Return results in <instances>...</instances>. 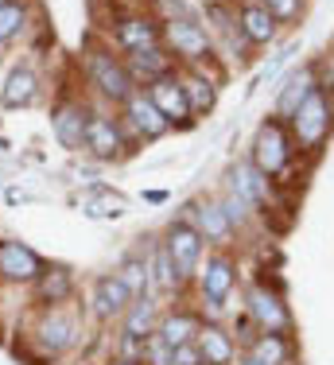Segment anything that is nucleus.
I'll return each mask as SVG.
<instances>
[{"mask_svg":"<svg viewBox=\"0 0 334 365\" xmlns=\"http://www.w3.org/2000/svg\"><path fill=\"white\" fill-rule=\"evenodd\" d=\"M121 284L128 288V295L133 299H144V292H148V284H152V272H148V264H144V257H128L125 264H121Z\"/></svg>","mask_w":334,"mask_h":365,"instance_id":"nucleus-22","label":"nucleus"},{"mask_svg":"<svg viewBox=\"0 0 334 365\" xmlns=\"http://www.w3.org/2000/svg\"><path fill=\"white\" fill-rule=\"evenodd\" d=\"M292 125H295V136H300L303 148L323 144V136L330 133V106H327V90H323V86H311L303 106L292 113Z\"/></svg>","mask_w":334,"mask_h":365,"instance_id":"nucleus-1","label":"nucleus"},{"mask_svg":"<svg viewBox=\"0 0 334 365\" xmlns=\"http://www.w3.org/2000/svg\"><path fill=\"white\" fill-rule=\"evenodd\" d=\"M39 334H43V346H47L51 354H59V350H66V346L74 342V323L63 319V315H51Z\"/></svg>","mask_w":334,"mask_h":365,"instance_id":"nucleus-23","label":"nucleus"},{"mask_svg":"<svg viewBox=\"0 0 334 365\" xmlns=\"http://www.w3.org/2000/svg\"><path fill=\"white\" fill-rule=\"evenodd\" d=\"M233 288V264L226 257H210L206 268H202V295L210 299V307H222V299Z\"/></svg>","mask_w":334,"mask_h":365,"instance_id":"nucleus-10","label":"nucleus"},{"mask_svg":"<svg viewBox=\"0 0 334 365\" xmlns=\"http://www.w3.org/2000/svg\"><path fill=\"white\" fill-rule=\"evenodd\" d=\"M303 0H265V8L272 12V20H295Z\"/></svg>","mask_w":334,"mask_h":365,"instance_id":"nucleus-34","label":"nucleus"},{"mask_svg":"<svg viewBox=\"0 0 334 365\" xmlns=\"http://www.w3.org/2000/svg\"><path fill=\"white\" fill-rule=\"evenodd\" d=\"M167 43H171L175 55H183V58H206L210 55L206 31H202L198 24H191V20H171L167 24Z\"/></svg>","mask_w":334,"mask_h":365,"instance_id":"nucleus-8","label":"nucleus"},{"mask_svg":"<svg viewBox=\"0 0 334 365\" xmlns=\"http://www.w3.org/2000/svg\"><path fill=\"white\" fill-rule=\"evenodd\" d=\"M35 98H39V78H35L28 66H16V71L8 74L4 90H0V101H4L8 109H28Z\"/></svg>","mask_w":334,"mask_h":365,"instance_id":"nucleus-12","label":"nucleus"},{"mask_svg":"<svg viewBox=\"0 0 334 365\" xmlns=\"http://www.w3.org/2000/svg\"><path fill=\"white\" fill-rule=\"evenodd\" d=\"M156 24L144 20V16H125V20L117 24V43L133 55V51H144V47H156Z\"/></svg>","mask_w":334,"mask_h":365,"instance_id":"nucleus-14","label":"nucleus"},{"mask_svg":"<svg viewBox=\"0 0 334 365\" xmlns=\"http://www.w3.org/2000/svg\"><path fill=\"white\" fill-rule=\"evenodd\" d=\"M195 334H198V323L191 315H171V319H163V327H160V338L171 346V350L175 346H187Z\"/></svg>","mask_w":334,"mask_h":365,"instance_id":"nucleus-24","label":"nucleus"},{"mask_svg":"<svg viewBox=\"0 0 334 365\" xmlns=\"http://www.w3.org/2000/svg\"><path fill=\"white\" fill-rule=\"evenodd\" d=\"M0 276L8 280H35L43 276V260L20 241H0Z\"/></svg>","mask_w":334,"mask_h":365,"instance_id":"nucleus-6","label":"nucleus"},{"mask_svg":"<svg viewBox=\"0 0 334 365\" xmlns=\"http://www.w3.org/2000/svg\"><path fill=\"white\" fill-rule=\"evenodd\" d=\"M241 36L249 43H268L276 36V20L265 4H245L241 8Z\"/></svg>","mask_w":334,"mask_h":365,"instance_id":"nucleus-17","label":"nucleus"},{"mask_svg":"<svg viewBox=\"0 0 334 365\" xmlns=\"http://www.w3.org/2000/svg\"><path fill=\"white\" fill-rule=\"evenodd\" d=\"M249 311H253V319H257L265 330H280L288 323V315H284V307H280V299L272 295L268 288H253L249 292Z\"/></svg>","mask_w":334,"mask_h":365,"instance_id":"nucleus-16","label":"nucleus"},{"mask_svg":"<svg viewBox=\"0 0 334 365\" xmlns=\"http://www.w3.org/2000/svg\"><path fill=\"white\" fill-rule=\"evenodd\" d=\"M167 66H171V58H167L160 47H144V51H133V63H128V74H136V78H148V82H156V78H163V74H167Z\"/></svg>","mask_w":334,"mask_h":365,"instance_id":"nucleus-19","label":"nucleus"},{"mask_svg":"<svg viewBox=\"0 0 334 365\" xmlns=\"http://www.w3.org/2000/svg\"><path fill=\"white\" fill-rule=\"evenodd\" d=\"M117 365H133V361H117Z\"/></svg>","mask_w":334,"mask_h":365,"instance_id":"nucleus-37","label":"nucleus"},{"mask_svg":"<svg viewBox=\"0 0 334 365\" xmlns=\"http://www.w3.org/2000/svg\"><path fill=\"white\" fill-rule=\"evenodd\" d=\"M24 20H28V8L16 4V0H0V43H8L12 36H20Z\"/></svg>","mask_w":334,"mask_h":365,"instance_id":"nucleus-27","label":"nucleus"},{"mask_svg":"<svg viewBox=\"0 0 334 365\" xmlns=\"http://www.w3.org/2000/svg\"><path fill=\"white\" fill-rule=\"evenodd\" d=\"M195 338H198V354H202V361H206V365H226L233 358V342L218 327H206V330L198 327Z\"/></svg>","mask_w":334,"mask_h":365,"instance_id":"nucleus-18","label":"nucleus"},{"mask_svg":"<svg viewBox=\"0 0 334 365\" xmlns=\"http://www.w3.org/2000/svg\"><path fill=\"white\" fill-rule=\"evenodd\" d=\"M86 113L82 106H59L55 117H51V128H55L59 144L63 148H82L86 144Z\"/></svg>","mask_w":334,"mask_h":365,"instance_id":"nucleus-11","label":"nucleus"},{"mask_svg":"<svg viewBox=\"0 0 334 365\" xmlns=\"http://www.w3.org/2000/svg\"><path fill=\"white\" fill-rule=\"evenodd\" d=\"M230 190H237V195L245 198L249 206L265 202L268 198V182H265V171L257 168V163H241V168L230 175Z\"/></svg>","mask_w":334,"mask_h":365,"instance_id":"nucleus-15","label":"nucleus"},{"mask_svg":"<svg viewBox=\"0 0 334 365\" xmlns=\"http://www.w3.org/2000/svg\"><path fill=\"white\" fill-rule=\"evenodd\" d=\"M198 233L206 241H226L233 233V225L230 218H226V210L218 202H206V206H198Z\"/></svg>","mask_w":334,"mask_h":365,"instance_id":"nucleus-20","label":"nucleus"},{"mask_svg":"<svg viewBox=\"0 0 334 365\" xmlns=\"http://www.w3.org/2000/svg\"><path fill=\"white\" fill-rule=\"evenodd\" d=\"M253 361H260V365H280V361H284V342H280L276 334H265L257 346H253Z\"/></svg>","mask_w":334,"mask_h":365,"instance_id":"nucleus-31","label":"nucleus"},{"mask_svg":"<svg viewBox=\"0 0 334 365\" xmlns=\"http://www.w3.org/2000/svg\"><path fill=\"white\" fill-rule=\"evenodd\" d=\"M86 148H90L93 155H101V160H113V155L121 152V128L113 125L109 117H98V113H90L86 117Z\"/></svg>","mask_w":334,"mask_h":365,"instance_id":"nucleus-9","label":"nucleus"},{"mask_svg":"<svg viewBox=\"0 0 334 365\" xmlns=\"http://www.w3.org/2000/svg\"><path fill=\"white\" fill-rule=\"evenodd\" d=\"M125 109H128V120H133L144 136H163L167 133V117L152 106L148 93H133V98L125 101Z\"/></svg>","mask_w":334,"mask_h":365,"instance_id":"nucleus-13","label":"nucleus"},{"mask_svg":"<svg viewBox=\"0 0 334 365\" xmlns=\"http://www.w3.org/2000/svg\"><path fill=\"white\" fill-rule=\"evenodd\" d=\"M148 354H152V365H175V350L163 342L160 334L148 338Z\"/></svg>","mask_w":334,"mask_h":365,"instance_id":"nucleus-33","label":"nucleus"},{"mask_svg":"<svg viewBox=\"0 0 334 365\" xmlns=\"http://www.w3.org/2000/svg\"><path fill=\"white\" fill-rule=\"evenodd\" d=\"M226 210V218H230V225H241L245 218H249V202H245L241 195H237V190H230V195H226V202H218Z\"/></svg>","mask_w":334,"mask_h":365,"instance_id":"nucleus-32","label":"nucleus"},{"mask_svg":"<svg viewBox=\"0 0 334 365\" xmlns=\"http://www.w3.org/2000/svg\"><path fill=\"white\" fill-rule=\"evenodd\" d=\"M148 272H152V288H160V292H167V288H175V268H171V257L163 253V249H156V257H152V268H148Z\"/></svg>","mask_w":334,"mask_h":365,"instance_id":"nucleus-28","label":"nucleus"},{"mask_svg":"<svg viewBox=\"0 0 334 365\" xmlns=\"http://www.w3.org/2000/svg\"><path fill=\"white\" fill-rule=\"evenodd\" d=\"M86 214H90V218H121V214H125V198L121 195L90 198V202H86Z\"/></svg>","mask_w":334,"mask_h":365,"instance_id":"nucleus-29","label":"nucleus"},{"mask_svg":"<svg viewBox=\"0 0 334 365\" xmlns=\"http://www.w3.org/2000/svg\"><path fill=\"white\" fill-rule=\"evenodd\" d=\"M163 253L171 257V268H175V280H187L191 272L198 268V257H202V233L195 225L179 222L167 230V245Z\"/></svg>","mask_w":334,"mask_h":365,"instance_id":"nucleus-3","label":"nucleus"},{"mask_svg":"<svg viewBox=\"0 0 334 365\" xmlns=\"http://www.w3.org/2000/svg\"><path fill=\"white\" fill-rule=\"evenodd\" d=\"M202 365H206V361H202Z\"/></svg>","mask_w":334,"mask_h":365,"instance_id":"nucleus-38","label":"nucleus"},{"mask_svg":"<svg viewBox=\"0 0 334 365\" xmlns=\"http://www.w3.org/2000/svg\"><path fill=\"white\" fill-rule=\"evenodd\" d=\"M183 93H187V106L191 113H206V109H214V86L206 82V78H187L183 82Z\"/></svg>","mask_w":334,"mask_h":365,"instance_id":"nucleus-26","label":"nucleus"},{"mask_svg":"<svg viewBox=\"0 0 334 365\" xmlns=\"http://www.w3.org/2000/svg\"><path fill=\"white\" fill-rule=\"evenodd\" d=\"M175 365H202V354H198V346H175Z\"/></svg>","mask_w":334,"mask_h":365,"instance_id":"nucleus-35","label":"nucleus"},{"mask_svg":"<svg viewBox=\"0 0 334 365\" xmlns=\"http://www.w3.org/2000/svg\"><path fill=\"white\" fill-rule=\"evenodd\" d=\"M245 365H260V361H245Z\"/></svg>","mask_w":334,"mask_h":365,"instance_id":"nucleus-36","label":"nucleus"},{"mask_svg":"<svg viewBox=\"0 0 334 365\" xmlns=\"http://www.w3.org/2000/svg\"><path fill=\"white\" fill-rule=\"evenodd\" d=\"M90 82L98 86L105 98H113V101H128L136 93L128 66L117 63L113 55H105V51H93V55H90Z\"/></svg>","mask_w":334,"mask_h":365,"instance_id":"nucleus-2","label":"nucleus"},{"mask_svg":"<svg viewBox=\"0 0 334 365\" xmlns=\"http://www.w3.org/2000/svg\"><path fill=\"white\" fill-rule=\"evenodd\" d=\"M152 323H156V307H152V299L128 303V315H125V338H128V342H140V338H148V334H152Z\"/></svg>","mask_w":334,"mask_h":365,"instance_id":"nucleus-21","label":"nucleus"},{"mask_svg":"<svg viewBox=\"0 0 334 365\" xmlns=\"http://www.w3.org/2000/svg\"><path fill=\"white\" fill-rule=\"evenodd\" d=\"M311 86H315V82H311V74H295L292 82L284 86V93H280L276 109L284 113V117H292V113L303 106V98H307V93H311Z\"/></svg>","mask_w":334,"mask_h":365,"instance_id":"nucleus-25","label":"nucleus"},{"mask_svg":"<svg viewBox=\"0 0 334 365\" xmlns=\"http://www.w3.org/2000/svg\"><path fill=\"white\" fill-rule=\"evenodd\" d=\"M39 295H43V299H51V303L66 299V295H70V272L59 268V272L43 276V280H39Z\"/></svg>","mask_w":334,"mask_h":365,"instance_id":"nucleus-30","label":"nucleus"},{"mask_svg":"<svg viewBox=\"0 0 334 365\" xmlns=\"http://www.w3.org/2000/svg\"><path fill=\"white\" fill-rule=\"evenodd\" d=\"M253 163H257L265 175H276V171H284V163H288V140H284V128H280L276 120L260 125L257 144H253Z\"/></svg>","mask_w":334,"mask_h":365,"instance_id":"nucleus-4","label":"nucleus"},{"mask_svg":"<svg viewBox=\"0 0 334 365\" xmlns=\"http://www.w3.org/2000/svg\"><path fill=\"white\" fill-rule=\"evenodd\" d=\"M148 98H152V106L167 117V125H171V120H187V117H191V106H187V93H183V82H175L171 74L156 78V82L148 86Z\"/></svg>","mask_w":334,"mask_h":365,"instance_id":"nucleus-5","label":"nucleus"},{"mask_svg":"<svg viewBox=\"0 0 334 365\" xmlns=\"http://www.w3.org/2000/svg\"><path fill=\"white\" fill-rule=\"evenodd\" d=\"M128 303H133V295L128 288L121 284V276H101L98 284H93V315L98 319H113V315H125Z\"/></svg>","mask_w":334,"mask_h":365,"instance_id":"nucleus-7","label":"nucleus"}]
</instances>
